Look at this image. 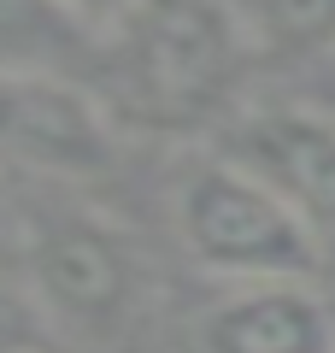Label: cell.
Returning <instances> with one entry per match:
<instances>
[{"label":"cell","mask_w":335,"mask_h":353,"mask_svg":"<svg viewBox=\"0 0 335 353\" xmlns=\"http://www.w3.org/2000/svg\"><path fill=\"white\" fill-rule=\"evenodd\" d=\"M59 6H65V18H71L88 41H100V36H112V30L124 24L141 0H59Z\"/></svg>","instance_id":"obj_10"},{"label":"cell","mask_w":335,"mask_h":353,"mask_svg":"<svg viewBox=\"0 0 335 353\" xmlns=\"http://www.w3.org/2000/svg\"><path fill=\"white\" fill-rule=\"evenodd\" d=\"M83 41L59 0H0V71H59Z\"/></svg>","instance_id":"obj_8"},{"label":"cell","mask_w":335,"mask_h":353,"mask_svg":"<svg viewBox=\"0 0 335 353\" xmlns=\"http://www.w3.org/2000/svg\"><path fill=\"white\" fill-rule=\"evenodd\" d=\"M118 165V124L65 71H0V171L94 183Z\"/></svg>","instance_id":"obj_4"},{"label":"cell","mask_w":335,"mask_h":353,"mask_svg":"<svg viewBox=\"0 0 335 353\" xmlns=\"http://www.w3.org/2000/svg\"><path fill=\"white\" fill-rule=\"evenodd\" d=\"M223 153L271 183L318 241H335V118L312 106L253 112L230 130Z\"/></svg>","instance_id":"obj_5"},{"label":"cell","mask_w":335,"mask_h":353,"mask_svg":"<svg viewBox=\"0 0 335 353\" xmlns=\"http://www.w3.org/2000/svg\"><path fill=\"white\" fill-rule=\"evenodd\" d=\"M41 353H59V347H41Z\"/></svg>","instance_id":"obj_11"},{"label":"cell","mask_w":335,"mask_h":353,"mask_svg":"<svg viewBox=\"0 0 335 353\" xmlns=\"http://www.w3.org/2000/svg\"><path fill=\"white\" fill-rule=\"evenodd\" d=\"M253 41V59L300 65L335 48V0H230Z\"/></svg>","instance_id":"obj_7"},{"label":"cell","mask_w":335,"mask_h":353,"mask_svg":"<svg viewBox=\"0 0 335 353\" xmlns=\"http://www.w3.org/2000/svg\"><path fill=\"white\" fill-rule=\"evenodd\" d=\"M48 336H53V324L41 312L30 277L0 271V353H41V347H53Z\"/></svg>","instance_id":"obj_9"},{"label":"cell","mask_w":335,"mask_h":353,"mask_svg":"<svg viewBox=\"0 0 335 353\" xmlns=\"http://www.w3.org/2000/svg\"><path fill=\"white\" fill-rule=\"evenodd\" d=\"M194 353H335V324L306 283H236L194 318Z\"/></svg>","instance_id":"obj_6"},{"label":"cell","mask_w":335,"mask_h":353,"mask_svg":"<svg viewBox=\"0 0 335 353\" xmlns=\"http://www.w3.org/2000/svg\"><path fill=\"white\" fill-rule=\"evenodd\" d=\"M183 253L218 283H306L323 241L306 218L230 153L194 159L171 194Z\"/></svg>","instance_id":"obj_2"},{"label":"cell","mask_w":335,"mask_h":353,"mask_svg":"<svg viewBox=\"0 0 335 353\" xmlns=\"http://www.w3.org/2000/svg\"><path fill=\"white\" fill-rule=\"evenodd\" d=\"M24 277L48 324L71 336H118L141 301L136 248L94 212H41L24 248Z\"/></svg>","instance_id":"obj_3"},{"label":"cell","mask_w":335,"mask_h":353,"mask_svg":"<svg viewBox=\"0 0 335 353\" xmlns=\"http://www.w3.org/2000/svg\"><path fill=\"white\" fill-rule=\"evenodd\" d=\"M106 112L141 130H188L236 101L253 41L230 0H141L112 36L94 41Z\"/></svg>","instance_id":"obj_1"}]
</instances>
